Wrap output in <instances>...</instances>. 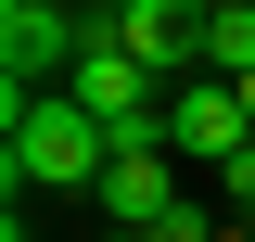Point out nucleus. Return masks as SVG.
I'll return each mask as SVG.
<instances>
[{"label":"nucleus","instance_id":"7ed1b4c3","mask_svg":"<svg viewBox=\"0 0 255 242\" xmlns=\"http://www.w3.org/2000/svg\"><path fill=\"white\" fill-rule=\"evenodd\" d=\"M90 204H102V230H166L179 217V153L140 127V140H115V166L90 179Z\"/></svg>","mask_w":255,"mask_h":242},{"label":"nucleus","instance_id":"39448f33","mask_svg":"<svg viewBox=\"0 0 255 242\" xmlns=\"http://www.w3.org/2000/svg\"><path fill=\"white\" fill-rule=\"evenodd\" d=\"M204 77H255V13H204Z\"/></svg>","mask_w":255,"mask_h":242},{"label":"nucleus","instance_id":"f257e3e1","mask_svg":"<svg viewBox=\"0 0 255 242\" xmlns=\"http://www.w3.org/2000/svg\"><path fill=\"white\" fill-rule=\"evenodd\" d=\"M115 166V127L77 115L64 90H0V179L13 191H90Z\"/></svg>","mask_w":255,"mask_h":242},{"label":"nucleus","instance_id":"423d86ee","mask_svg":"<svg viewBox=\"0 0 255 242\" xmlns=\"http://www.w3.org/2000/svg\"><path fill=\"white\" fill-rule=\"evenodd\" d=\"M102 242H153V230H102Z\"/></svg>","mask_w":255,"mask_h":242},{"label":"nucleus","instance_id":"20e7f679","mask_svg":"<svg viewBox=\"0 0 255 242\" xmlns=\"http://www.w3.org/2000/svg\"><path fill=\"white\" fill-rule=\"evenodd\" d=\"M166 153H179V166H230V153H255L243 90H230V77H179V90H166Z\"/></svg>","mask_w":255,"mask_h":242},{"label":"nucleus","instance_id":"f03ea898","mask_svg":"<svg viewBox=\"0 0 255 242\" xmlns=\"http://www.w3.org/2000/svg\"><path fill=\"white\" fill-rule=\"evenodd\" d=\"M77 51H90L77 0H0V90H64Z\"/></svg>","mask_w":255,"mask_h":242}]
</instances>
